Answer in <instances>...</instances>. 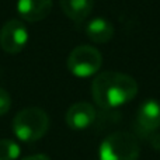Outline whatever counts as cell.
Wrapping results in <instances>:
<instances>
[{
    "instance_id": "obj_1",
    "label": "cell",
    "mask_w": 160,
    "mask_h": 160,
    "mask_svg": "<svg viewBox=\"0 0 160 160\" xmlns=\"http://www.w3.org/2000/svg\"><path fill=\"white\" fill-rule=\"evenodd\" d=\"M138 83L129 75L119 72H102L91 83V96L97 105L115 108L135 98Z\"/></svg>"
},
{
    "instance_id": "obj_2",
    "label": "cell",
    "mask_w": 160,
    "mask_h": 160,
    "mask_svg": "<svg viewBox=\"0 0 160 160\" xmlns=\"http://www.w3.org/2000/svg\"><path fill=\"white\" fill-rule=\"evenodd\" d=\"M49 118L44 110L30 107L18 111L13 119V132L20 141L31 143L37 142L47 133Z\"/></svg>"
},
{
    "instance_id": "obj_3",
    "label": "cell",
    "mask_w": 160,
    "mask_h": 160,
    "mask_svg": "<svg viewBox=\"0 0 160 160\" xmlns=\"http://www.w3.org/2000/svg\"><path fill=\"white\" fill-rule=\"evenodd\" d=\"M139 153L138 139L125 131L108 135L100 146V160H138Z\"/></svg>"
},
{
    "instance_id": "obj_4",
    "label": "cell",
    "mask_w": 160,
    "mask_h": 160,
    "mask_svg": "<svg viewBox=\"0 0 160 160\" xmlns=\"http://www.w3.org/2000/svg\"><path fill=\"white\" fill-rule=\"evenodd\" d=\"M102 65V55L97 48L79 45L68 58V69L78 78H88L98 72Z\"/></svg>"
},
{
    "instance_id": "obj_5",
    "label": "cell",
    "mask_w": 160,
    "mask_h": 160,
    "mask_svg": "<svg viewBox=\"0 0 160 160\" xmlns=\"http://www.w3.org/2000/svg\"><path fill=\"white\" fill-rule=\"evenodd\" d=\"M28 42V30L20 20H8L0 30V47L7 53H18Z\"/></svg>"
},
{
    "instance_id": "obj_6",
    "label": "cell",
    "mask_w": 160,
    "mask_h": 160,
    "mask_svg": "<svg viewBox=\"0 0 160 160\" xmlns=\"http://www.w3.org/2000/svg\"><path fill=\"white\" fill-rule=\"evenodd\" d=\"M66 124L69 128L76 131H82L88 128L96 119V110L90 102L79 101L75 102L66 112Z\"/></svg>"
},
{
    "instance_id": "obj_7",
    "label": "cell",
    "mask_w": 160,
    "mask_h": 160,
    "mask_svg": "<svg viewBox=\"0 0 160 160\" xmlns=\"http://www.w3.org/2000/svg\"><path fill=\"white\" fill-rule=\"evenodd\" d=\"M52 10V0H18L17 13L28 22H37L47 18Z\"/></svg>"
},
{
    "instance_id": "obj_8",
    "label": "cell",
    "mask_w": 160,
    "mask_h": 160,
    "mask_svg": "<svg viewBox=\"0 0 160 160\" xmlns=\"http://www.w3.org/2000/svg\"><path fill=\"white\" fill-rule=\"evenodd\" d=\"M138 124L143 131L152 132L160 127V102L146 100L138 110Z\"/></svg>"
},
{
    "instance_id": "obj_9",
    "label": "cell",
    "mask_w": 160,
    "mask_h": 160,
    "mask_svg": "<svg viewBox=\"0 0 160 160\" xmlns=\"http://www.w3.org/2000/svg\"><path fill=\"white\" fill-rule=\"evenodd\" d=\"M114 31L115 30L111 21L102 17H97L86 25V35L96 44H105L111 41L114 37Z\"/></svg>"
},
{
    "instance_id": "obj_10",
    "label": "cell",
    "mask_w": 160,
    "mask_h": 160,
    "mask_svg": "<svg viewBox=\"0 0 160 160\" xmlns=\"http://www.w3.org/2000/svg\"><path fill=\"white\" fill-rule=\"evenodd\" d=\"M59 2L63 13L76 22L84 21L94 7V0H59Z\"/></svg>"
},
{
    "instance_id": "obj_11",
    "label": "cell",
    "mask_w": 160,
    "mask_h": 160,
    "mask_svg": "<svg viewBox=\"0 0 160 160\" xmlns=\"http://www.w3.org/2000/svg\"><path fill=\"white\" fill-rule=\"evenodd\" d=\"M20 146L11 139H0V160H17Z\"/></svg>"
},
{
    "instance_id": "obj_12",
    "label": "cell",
    "mask_w": 160,
    "mask_h": 160,
    "mask_svg": "<svg viewBox=\"0 0 160 160\" xmlns=\"http://www.w3.org/2000/svg\"><path fill=\"white\" fill-rule=\"evenodd\" d=\"M11 107V97L4 88L0 87V117L8 112Z\"/></svg>"
},
{
    "instance_id": "obj_13",
    "label": "cell",
    "mask_w": 160,
    "mask_h": 160,
    "mask_svg": "<svg viewBox=\"0 0 160 160\" xmlns=\"http://www.w3.org/2000/svg\"><path fill=\"white\" fill-rule=\"evenodd\" d=\"M21 160H51L49 156L42 155V153H38V155H31V156H25Z\"/></svg>"
}]
</instances>
